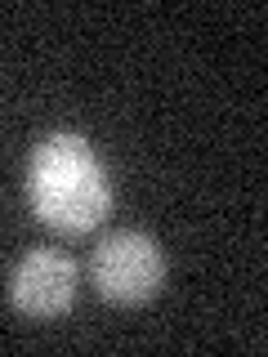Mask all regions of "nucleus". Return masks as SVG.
<instances>
[{
    "mask_svg": "<svg viewBox=\"0 0 268 357\" xmlns=\"http://www.w3.org/2000/svg\"><path fill=\"white\" fill-rule=\"evenodd\" d=\"M27 201L59 232H85L107 215L112 183L81 134H45L27 156Z\"/></svg>",
    "mask_w": 268,
    "mask_h": 357,
    "instance_id": "f257e3e1",
    "label": "nucleus"
},
{
    "mask_svg": "<svg viewBox=\"0 0 268 357\" xmlns=\"http://www.w3.org/2000/svg\"><path fill=\"white\" fill-rule=\"evenodd\" d=\"M89 277L112 304H148L165 282V255L148 232L117 228L89 255Z\"/></svg>",
    "mask_w": 268,
    "mask_h": 357,
    "instance_id": "f03ea898",
    "label": "nucleus"
},
{
    "mask_svg": "<svg viewBox=\"0 0 268 357\" xmlns=\"http://www.w3.org/2000/svg\"><path fill=\"white\" fill-rule=\"evenodd\" d=\"M76 299V264L54 245H36L9 273V304L27 317H59Z\"/></svg>",
    "mask_w": 268,
    "mask_h": 357,
    "instance_id": "7ed1b4c3",
    "label": "nucleus"
}]
</instances>
